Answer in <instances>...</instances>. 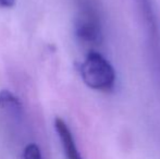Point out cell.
Returning a JSON list of instances; mask_svg holds the SVG:
<instances>
[{
  "label": "cell",
  "mask_w": 160,
  "mask_h": 159,
  "mask_svg": "<svg viewBox=\"0 0 160 159\" xmlns=\"http://www.w3.org/2000/svg\"><path fill=\"white\" fill-rule=\"evenodd\" d=\"M75 35L88 46L99 45L102 40L100 12L94 0H78V12L74 21Z\"/></svg>",
  "instance_id": "obj_1"
},
{
  "label": "cell",
  "mask_w": 160,
  "mask_h": 159,
  "mask_svg": "<svg viewBox=\"0 0 160 159\" xmlns=\"http://www.w3.org/2000/svg\"><path fill=\"white\" fill-rule=\"evenodd\" d=\"M81 77L88 87L100 92H109L116 84V72L110 62L96 51L86 56L80 68Z\"/></svg>",
  "instance_id": "obj_2"
},
{
  "label": "cell",
  "mask_w": 160,
  "mask_h": 159,
  "mask_svg": "<svg viewBox=\"0 0 160 159\" xmlns=\"http://www.w3.org/2000/svg\"><path fill=\"white\" fill-rule=\"evenodd\" d=\"M55 127L57 134L61 141L62 148L64 151V155L67 159H83L76 147L75 141L72 135V132L68 124L60 118H56Z\"/></svg>",
  "instance_id": "obj_3"
},
{
  "label": "cell",
  "mask_w": 160,
  "mask_h": 159,
  "mask_svg": "<svg viewBox=\"0 0 160 159\" xmlns=\"http://www.w3.org/2000/svg\"><path fill=\"white\" fill-rule=\"evenodd\" d=\"M0 108L11 112L21 111V102L20 100L9 91L0 92Z\"/></svg>",
  "instance_id": "obj_4"
},
{
  "label": "cell",
  "mask_w": 160,
  "mask_h": 159,
  "mask_svg": "<svg viewBox=\"0 0 160 159\" xmlns=\"http://www.w3.org/2000/svg\"><path fill=\"white\" fill-rule=\"evenodd\" d=\"M23 159H42L40 149L38 148L37 145H28L23 152Z\"/></svg>",
  "instance_id": "obj_5"
},
{
  "label": "cell",
  "mask_w": 160,
  "mask_h": 159,
  "mask_svg": "<svg viewBox=\"0 0 160 159\" xmlns=\"http://www.w3.org/2000/svg\"><path fill=\"white\" fill-rule=\"evenodd\" d=\"M15 4V0H0V8H12Z\"/></svg>",
  "instance_id": "obj_6"
}]
</instances>
